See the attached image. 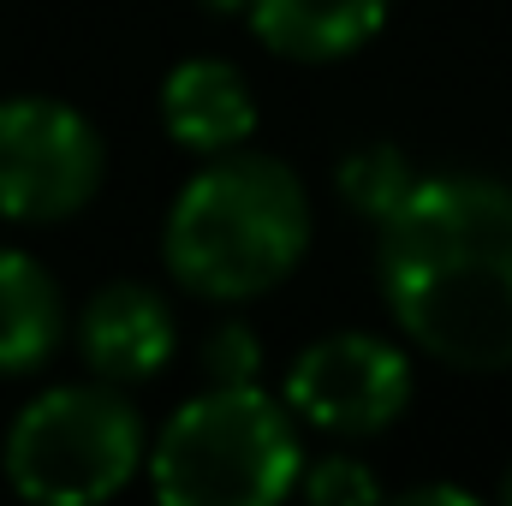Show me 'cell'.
Returning <instances> with one entry per match:
<instances>
[{"mask_svg":"<svg viewBox=\"0 0 512 506\" xmlns=\"http://www.w3.org/2000/svg\"><path fill=\"white\" fill-rule=\"evenodd\" d=\"M376 233L399 334L465 376L512 370V185L489 173L417 179Z\"/></svg>","mask_w":512,"mask_h":506,"instance_id":"6da1fadb","label":"cell"},{"mask_svg":"<svg viewBox=\"0 0 512 506\" xmlns=\"http://www.w3.org/2000/svg\"><path fill=\"white\" fill-rule=\"evenodd\" d=\"M310 251V191L274 155H209L173 197L161 256L173 280L215 304H245L280 286Z\"/></svg>","mask_w":512,"mask_h":506,"instance_id":"7a4b0ae2","label":"cell"},{"mask_svg":"<svg viewBox=\"0 0 512 506\" xmlns=\"http://www.w3.org/2000/svg\"><path fill=\"white\" fill-rule=\"evenodd\" d=\"M298 471V417L256 381H209L149 447V483L167 506H268L298 489Z\"/></svg>","mask_w":512,"mask_h":506,"instance_id":"3957f363","label":"cell"},{"mask_svg":"<svg viewBox=\"0 0 512 506\" xmlns=\"http://www.w3.org/2000/svg\"><path fill=\"white\" fill-rule=\"evenodd\" d=\"M143 459V417L102 376L36 393L6 429V483L36 506L108 501L137 477Z\"/></svg>","mask_w":512,"mask_h":506,"instance_id":"277c9868","label":"cell"},{"mask_svg":"<svg viewBox=\"0 0 512 506\" xmlns=\"http://www.w3.org/2000/svg\"><path fill=\"white\" fill-rule=\"evenodd\" d=\"M102 137L54 96L0 102V215L24 227L72 221L102 191Z\"/></svg>","mask_w":512,"mask_h":506,"instance_id":"5b68a950","label":"cell"},{"mask_svg":"<svg viewBox=\"0 0 512 506\" xmlns=\"http://www.w3.org/2000/svg\"><path fill=\"white\" fill-rule=\"evenodd\" d=\"M411 405V364L393 340L376 334H328L304 346L286 370V411L304 429L364 441L399 423Z\"/></svg>","mask_w":512,"mask_h":506,"instance_id":"8992f818","label":"cell"},{"mask_svg":"<svg viewBox=\"0 0 512 506\" xmlns=\"http://www.w3.org/2000/svg\"><path fill=\"white\" fill-rule=\"evenodd\" d=\"M173 346H179V334H173L167 298L137 280L102 286L78 316V352H84L90 376L114 381V387L161 376L173 364Z\"/></svg>","mask_w":512,"mask_h":506,"instance_id":"52a82bcc","label":"cell"},{"mask_svg":"<svg viewBox=\"0 0 512 506\" xmlns=\"http://www.w3.org/2000/svg\"><path fill=\"white\" fill-rule=\"evenodd\" d=\"M161 126L191 155H227V149H245V137L256 131V96L239 78V66L197 54L167 72Z\"/></svg>","mask_w":512,"mask_h":506,"instance_id":"ba28073f","label":"cell"},{"mask_svg":"<svg viewBox=\"0 0 512 506\" xmlns=\"http://www.w3.org/2000/svg\"><path fill=\"white\" fill-rule=\"evenodd\" d=\"M393 0H245L256 42L274 48L280 60H346L364 42H376Z\"/></svg>","mask_w":512,"mask_h":506,"instance_id":"9c48e42d","label":"cell"},{"mask_svg":"<svg viewBox=\"0 0 512 506\" xmlns=\"http://www.w3.org/2000/svg\"><path fill=\"white\" fill-rule=\"evenodd\" d=\"M66 304L48 268L24 251H0V376H30L60 352Z\"/></svg>","mask_w":512,"mask_h":506,"instance_id":"30bf717a","label":"cell"},{"mask_svg":"<svg viewBox=\"0 0 512 506\" xmlns=\"http://www.w3.org/2000/svg\"><path fill=\"white\" fill-rule=\"evenodd\" d=\"M334 185H340V203H346L352 215L382 221V215H393V209L405 203V191L417 185V167H411L393 143H364V149H352V155L340 161Z\"/></svg>","mask_w":512,"mask_h":506,"instance_id":"8fae6325","label":"cell"},{"mask_svg":"<svg viewBox=\"0 0 512 506\" xmlns=\"http://www.w3.org/2000/svg\"><path fill=\"white\" fill-rule=\"evenodd\" d=\"M298 489H304L310 501H322V506L376 501V495H382L376 471H370L364 459H346V453H334V459H316L310 471H298Z\"/></svg>","mask_w":512,"mask_h":506,"instance_id":"7c38bea8","label":"cell"},{"mask_svg":"<svg viewBox=\"0 0 512 506\" xmlns=\"http://www.w3.org/2000/svg\"><path fill=\"white\" fill-rule=\"evenodd\" d=\"M203 376L215 381V387L256 381L262 376V340H256L245 322H221V328L203 340Z\"/></svg>","mask_w":512,"mask_h":506,"instance_id":"4fadbf2b","label":"cell"},{"mask_svg":"<svg viewBox=\"0 0 512 506\" xmlns=\"http://www.w3.org/2000/svg\"><path fill=\"white\" fill-rule=\"evenodd\" d=\"M405 501L423 506V501H453V506H471L465 489H453V483H417V489H405Z\"/></svg>","mask_w":512,"mask_h":506,"instance_id":"5bb4252c","label":"cell"},{"mask_svg":"<svg viewBox=\"0 0 512 506\" xmlns=\"http://www.w3.org/2000/svg\"><path fill=\"white\" fill-rule=\"evenodd\" d=\"M215 12H245V0H209Z\"/></svg>","mask_w":512,"mask_h":506,"instance_id":"9a60e30c","label":"cell"},{"mask_svg":"<svg viewBox=\"0 0 512 506\" xmlns=\"http://www.w3.org/2000/svg\"><path fill=\"white\" fill-rule=\"evenodd\" d=\"M501 501H512V471L501 477Z\"/></svg>","mask_w":512,"mask_h":506,"instance_id":"2e32d148","label":"cell"}]
</instances>
